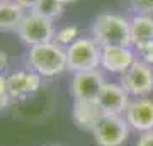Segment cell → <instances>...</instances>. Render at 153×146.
<instances>
[{"mask_svg":"<svg viewBox=\"0 0 153 146\" xmlns=\"http://www.w3.org/2000/svg\"><path fill=\"white\" fill-rule=\"evenodd\" d=\"M27 66L41 76L51 78V76L61 75L63 71L68 70L66 63V48L60 46L55 41L43 44L31 46L27 51Z\"/></svg>","mask_w":153,"mask_h":146,"instance_id":"6da1fadb","label":"cell"},{"mask_svg":"<svg viewBox=\"0 0 153 146\" xmlns=\"http://www.w3.org/2000/svg\"><path fill=\"white\" fill-rule=\"evenodd\" d=\"M92 38L100 48L107 46H131L129 19L112 12H102L92 24Z\"/></svg>","mask_w":153,"mask_h":146,"instance_id":"7a4b0ae2","label":"cell"},{"mask_svg":"<svg viewBox=\"0 0 153 146\" xmlns=\"http://www.w3.org/2000/svg\"><path fill=\"white\" fill-rule=\"evenodd\" d=\"M102 48L94 38H78L75 43L66 46V63L71 73L97 70L100 66Z\"/></svg>","mask_w":153,"mask_h":146,"instance_id":"3957f363","label":"cell"},{"mask_svg":"<svg viewBox=\"0 0 153 146\" xmlns=\"http://www.w3.org/2000/svg\"><path fill=\"white\" fill-rule=\"evenodd\" d=\"M17 36L24 44L36 46V44H43V43H49L55 38V21L46 19V17L39 16L36 12L29 10L26 12V16L22 19V22L17 27Z\"/></svg>","mask_w":153,"mask_h":146,"instance_id":"277c9868","label":"cell"},{"mask_svg":"<svg viewBox=\"0 0 153 146\" xmlns=\"http://www.w3.org/2000/svg\"><path fill=\"white\" fill-rule=\"evenodd\" d=\"M129 124L123 116L104 114L94 127L92 134L99 146H121L129 136Z\"/></svg>","mask_w":153,"mask_h":146,"instance_id":"5b68a950","label":"cell"},{"mask_svg":"<svg viewBox=\"0 0 153 146\" xmlns=\"http://www.w3.org/2000/svg\"><path fill=\"white\" fill-rule=\"evenodd\" d=\"M119 83L131 97H146L153 90V66L138 58L121 75Z\"/></svg>","mask_w":153,"mask_h":146,"instance_id":"8992f818","label":"cell"},{"mask_svg":"<svg viewBox=\"0 0 153 146\" xmlns=\"http://www.w3.org/2000/svg\"><path fill=\"white\" fill-rule=\"evenodd\" d=\"M104 83V73L99 68L88 71H76L71 78L70 90L75 100H95Z\"/></svg>","mask_w":153,"mask_h":146,"instance_id":"52a82bcc","label":"cell"},{"mask_svg":"<svg viewBox=\"0 0 153 146\" xmlns=\"http://www.w3.org/2000/svg\"><path fill=\"white\" fill-rule=\"evenodd\" d=\"M131 95L124 90V87L121 83H107L105 82L104 87L100 88L95 102L99 104V107L102 109L104 114H111V116H124L126 109L131 102Z\"/></svg>","mask_w":153,"mask_h":146,"instance_id":"ba28073f","label":"cell"},{"mask_svg":"<svg viewBox=\"0 0 153 146\" xmlns=\"http://www.w3.org/2000/svg\"><path fill=\"white\" fill-rule=\"evenodd\" d=\"M124 119L134 131H153V100L148 97H134L126 109Z\"/></svg>","mask_w":153,"mask_h":146,"instance_id":"9c48e42d","label":"cell"},{"mask_svg":"<svg viewBox=\"0 0 153 146\" xmlns=\"http://www.w3.org/2000/svg\"><path fill=\"white\" fill-rule=\"evenodd\" d=\"M136 61V54L129 46H107L102 48L100 68L109 73L123 75Z\"/></svg>","mask_w":153,"mask_h":146,"instance_id":"30bf717a","label":"cell"},{"mask_svg":"<svg viewBox=\"0 0 153 146\" xmlns=\"http://www.w3.org/2000/svg\"><path fill=\"white\" fill-rule=\"evenodd\" d=\"M7 82L12 99H24L36 93L41 88L43 76L29 68V70H19L10 73L7 76Z\"/></svg>","mask_w":153,"mask_h":146,"instance_id":"8fae6325","label":"cell"},{"mask_svg":"<svg viewBox=\"0 0 153 146\" xmlns=\"http://www.w3.org/2000/svg\"><path fill=\"white\" fill-rule=\"evenodd\" d=\"M102 109L99 107L95 100H75L73 109H71V117L76 127L83 131H90L97 126V122L102 119Z\"/></svg>","mask_w":153,"mask_h":146,"instance_id":"7c38bea8","label":"cell"},{"mask_svg":"<svg viewBox=\"0 0 153 146\" xmlns=\"http://www.w3.org/2000/svg\"><path fill=\"white\" fill-rule=\"evenodd\" d=\"M129 27H131V44L134 48L153 43V16L134 14L129 19Z\"/></svg>","mask_w":153,"mask_h":146,"instance_id":"4fadbf2b","label":"cell"},{"mask_svg":"<svg viewBox=\"0 0 153 146\" xmlns=\"http://www.w3.org/2000/svg\"><path fill=\"white\" fill-rule=\"evenodd\" d=\"M24 16H26V10L14 0L0 2V33L17 31Z\"/></svg>","mask_w":153,"mask_h":146,"instance_id":"5bb4252c","label":"cell"},{"mask_svg":"<svg viewBox=\"0 0 153 146\" xmlns=\"http://www.w3.org/2000/svg\"><path fill=\"white\" fill-rule=\"evenodd\" d=\"M63 10H65V4L61 0H38V4L33 9V12L51 21H56L63 14Z\"/></svg>","mask_w":153,"mask_h":146,"instance_id":"9a60e30c","label":"cell"},{"mask_svg":"<svg viewBox=\"0 0 153 146\" xmlns=\"http://www.w3.org/2000/svg\"><path fill=\"white\" fill-rule=\"evenodd\" d=\"M78 38H80V33H78V27L76 26H63L60 29H56L53 41L58 43L60 46H63V48H66L71 43H75Z\"/></svg>","mask_w":153,"mask_h":146,"instance_id":"2e32d148","label":"cell"},{"mask_svg":"<svg viewBox=\"0 0 153 146\" xmlns=\"http://www.w3.org/2000/svg\"><path fill=\"white\" fill-rule=\"evenodd\" d=\"M12 95L10 90H9V82H7V76L0 75V110H4L10 105Z\"/></svg>","mask_w":153,"mask_h":146,"instance_id":"e0dca14e","label":"cell"},{"mask_svg":"<svg viewBox=\"0 0 153 146\" xmlns=\"http://www.w3.org/2000/svg\"><path fill=\"white\" fill-rule=\"evenodd\" d=\"M131 9L134 14L153 16V0H131Z\"/></svg>","mask_w":153,"mask_h":146,"instance_id":"ac0fdd59","label":"cell"},{"mask_svg":"<svg viewBox=\"0 0 153 146\" xmlns=\"http://www.w3.org/2000/svg\"><path fill=\"white\" fill-rule=\"evenodd\" d=\"M136 49H138L140 60L153 65V43H146V44H143V46H140V48H136Z\"/></svg>","mask_w":153,"mask_h":146,"instance_id":"d6986e66","label":"cell"},{"mask_svg":"<svg viewBox=\"0 0 153 146\" xmlns=\"http://www.w3.org/2000/svg\"><path fill=\"white\" fill-rule=\"evenodd\" d=\"M136 146H153V131L141 133V136H140Z\"/></svg>","mask_w":153,"mask_h":146,"instance_id":"ffe728a7","label":"cell"},{"mask_svg":"<svg viewBox=\"0 0 153 146\" xmlns=\"http://www.w3.org/2000/svg\"><path fill=\"white\" fill-rule=\"evenodd\" d=\"M7 66H9V56H7L5 51H2V49H0V75H4V73H5Z\"/></svg>","mask_w":153,"mask_h":146,"instance_id":"44dd1931","label":"cell"},{"mask_svg":"<svg viewBox=\"0 0 153 146\" xmlns=\"http://www.w3.org/2000/svg\"><path fill=\"white\" fill-rule=\"evenodd\" d=\"M14 2H16V4H19L24 10H33L34 5L38 4V0H14Z\"/></svg>","mask_w":153,"mask_h":146,"instance_id":"7402d4cb","label":"cell"},{"mask_svg":"<svg viewBox=\"0 0 153 146\" xmlns=\"http://www.w3.org/2000/svg\"><path fill=\"white\" fill-rule=\"evenodd\" d=\"M61 2L66 5V4H73V2H76V0H61Z\"/></svg>","mask_w":153,"mask_h":146,"instance_id":"603a6c76","label":"cell"},{"mask_svg":"<svg viewBox=\"0 0 153 146\" xmlns=\"http://www.w3.org/2000/svg\"><path fill=\"white\" fill-rule=\"evenodd\" d=\"M51 146H58V145H51Z\"/></svg>","mask_w":153,"mask_h":146,"instance_id":"cb8c5ba5","label":"cell"},{"mask_svg":"<svg viewBox=\"0 0 153 146\" xmlns=\"http://www.w3.org/2000/svg\"><path fill=\"white\" fill-rule=\"evenodd\" d=\"M0 2H4V0H0Z\"/></svg>","mask_w":153,"mask_h":146,"instance_id":"d4e9b609","label":"cell"}]
</instances>
